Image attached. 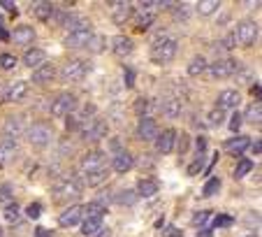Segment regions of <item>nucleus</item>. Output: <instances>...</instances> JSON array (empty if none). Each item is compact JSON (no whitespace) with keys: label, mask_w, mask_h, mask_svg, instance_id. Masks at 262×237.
<instances>
[{"label":"nucleus","mask_w":262,"mask_h":237,"mask_svg":"<svg viewBox=\"0 0 262 237\" xmlns=\"http://www.w3.org/2000/svg\"><path fill=\"white\" fill-rule=\"evenodd\" d=\"M26 137H28V142H30L33 147H47V144L51 142V137H53V128L49 126V123L37 121V123H33V126H28Z\"/></svg>","instance_id":"39448f33"},{"label":"nucleus","mask_w":262,"mask_h":237,"mask_svg":"<svg viewBox=\"0 0 262 237\" xmlns=\"http://www.w3.org/2000/svg\"><path fill=\"white\" fill-rule=\"evenodd\" d=\"M239 61H235V58H216L214 63H207V75H209V79H225V77H232V75H237L239 72Z\"/></svg>","instance_id":"7ed1b4c3"},{"label":"nucleus","mask_w":262,"mask_h":237,"mask_svg":"<svg viewBox=\"0 0 262 237\" xmlns=\"http://www.w3.org/2000/svg\"><path fill=\"white\" fill-rule=\"evenodd\" d=\"M7 100V84H0V103Z\"/></svg>","instance_id":"4d7b16f0"},{"label":"nucleus","mask_w":262,"mask_h":237,"mask_svg":"<svg viewBox=\"0 0 262 237\" xmlns=\"http://www.w3.org/2000/svg\"><path fill=\"white\" fill-rule=\"evenodd\" d=\"M223 119H225V112H223V109H218V107L209 112V126H220V123H223Z\"/></svg>","instance_id":"37998d69"},{"label":"nucleus","mask_w":262,"mask_h":237,"mask_svg":"<svg viewBox=\"0 0 262 237\" xmlns=\"http://www.w3.org/2000/svg\"><path fill=\"white\" fill-rule=\"evenodd\" d=\"M2 235H5V233H2V228H0V237H2Z\"/></svg>","instance_id":"338daca9"},{"label":"nucleus","mask_w":262,"mask_h":237,"mask_svg":"<svg viewBox=\"0 0 262 237\" xmlns=\"http://www.w3.org/2000/svg\"><path fill=\"white\" fill-rule=\"evenodd\" d=\"M91 70V65L86 61H81V58H70L68 63H63L61 68V81H68V84H74V81H81V79L88 75Z\"/></svg>","instance_id":"f03ea898"},{"label":"nucleus","mask_w":262,"mask_h":237,"mask_svg":"<svg viewBox=\"0 0 262 237\" xmlns=\"http://www.w3.org/2000/svg\"><path fill=\"white\" fill-rule=\"evenodd\" d=\"M81 137L84 140H91V142H97L102 140V137H107V131H109V126H107V121H102V119H86V121L81 123Z\"/></svg>","instance_id":"0eeeda50"},{"label":"nucleus","mask_w":262,"mask_h":237,"mask_svg":"<svg viewBox=\"0 0 262 237\" xmlns=\"http://www.w3.org/2000/svg\"><path fill=\"white\" fill-rule=\"evenodd\" d=\"M218 7H220L218 0H202L200 5H197V12H200L202 17H209V14H214Z\"/></svg>","instance_id":"e433bc0d"},{"label":"nucleus","mask_w":262,"mask_h":237,"mask_svg":"<svg viewBox=\"0 0 262 237\" xmlns=\"http://www.w3.org/2000/svg\"><path fill=\"white\" fill-rule=\"evenodd\" d=\"M26 131H28V126H26V119H24V116H7L5 123H2V137H5V140L17 142L19 137L26 135Z\"/></svg>","instance_id":"1a4fd4ad"},{"label":"nucleus","mask_w":262,"mask_h":237,"mask_svg":"<svg viewBox=\"0 0 262 237\" xmlns=\"http://www.w3.org/2000/svg\"><path fill=\"white\" fill-rule=\"evenodd\" d=\"M0 7H5L7 12H17V5H14V2H9V0H0Z\"/></svg>","instance_id":"5fc2aeb1"},{"label":"nucleus","mask_w":262,"mask_h":237,"mask_svg":"<svg viewBox=\"0 0 262 237\" xmlns=\"http://www.w3.org/2000/svg\"><path fill=\"white\" fill-rule=\"evenodd\" d=\"M53 12H56V5L53 2H37L33 5V14H35L40 21H49L53 17Z\"/></svg>","instance_id":"c85d7f7f"},{"label":"nucleus","mask_w":262,"mask_h":237,"mask_svg":"<svg viewBox=\"0 0 262 237\" xmlns=\"http://www.w3.org/2000/svg\"><path fill=\"white\" fill-rule=\"evenodd\" d=\"M232 35H235V42H239L241 47H251L260 35V26L255 21H241V24H237Z\"/></svg>","instance_id":"423d86ee"},{"label":"nucleus","mask_w":262,"mask_h":237,"mask_svg":"<svg viewBox=\"0 0 262 237\" xmlns=\"http://www.w3.org/2000/svg\"><path fill=\"white\" fill-rule=\"evenodd\" d=\"M241 119H246V121L258 123V126H260V121H262V103H260V100H255L253 105H248V109H246V114L241 116Z\"/></svg>","instance_id":"7c9ffc66"},{"label":"nucleus","mask_w":262,"mask_h":237,"mask_svg":"<svg viewBox=\"0 0 262 237\" xmlns=\"http://www.w3.org/2000/svg\"><path fill=\"white\" fill-rule=\"evenodd\" d=\"M202 165H204V156H197V160H195V163L188 167V175H195L197 170H202Z\"/></svg>","instance_id":"3c124183"},{"label":"nucleus","mask_w":262,"mask_h":237,"mask_svg":"<svg viewBox=\"0 0 262 237\" xmlns=\"http://www.w3.org/2000/svg\"><path fill=\"white\" fill-rule=\"evenodd\" d=\"M251 91H253V96H258V98H260V84H255V86L251 88Z\"/></svg>","instance_id":"e2e57ef3"},{"label":"nucleus","mask_w":262,"mask_h":237,"mask_svg":"<svg viewBox=\"0 0 262 237\" xmlns=\"http://www.w3.org/2000/svg\"><path fill=\"white\" fill-rule=\"evenodd\" d=\"M132 17V2H112V19L114 24L123 26Z\"/></svg>","instance_id":"a211bd4d"},{"label":"nucleus","mask_w":262,"mask_h":237,"mask_svg":"<svg viewBox=\"0 0 262 237\" xmlns=\"http://www.w3.org/2000/svg\"><path fill=\"white\" fill-rule=\"evenodd\" d=\"M132 165H135V158H132V154L130 151H119L116 156H114V160H112V167L116 170V172H128V170H132Z\"/></svg>","instance_id":"b1692460"},{"label":"nucleus","mask_w":262,"mask_h":237,"mask_svg":"<svg viewBox=\"0 0 262 237\" xmlns=\"http://www.w3.org/2000/svg\"><path fill=\"white\" fill-rule=\"evenodd\" d=\"M81 191H84V186H81V182H79L77 177H65V179L58 182L56 188H53V193H56V200L58 202L77 200L79 195H81Z\"/></svg>","instance_id":"20e7f679"},{"label":"nucleus","mask_w":262,"mask_h":237,"mask_svg":"<svg viewBox=\"0 0 262 237\" xmlns=\"http://www.w3.org/2000/svg\"><path fill=\"white\" fill-rule=\"evenodd\" d=\"M105 44H107V40L102 35H93L91 37V42H88V49L93 53H100L102 49H105Z\"/></svg>","instance_id":"a19ab883"},{"label":"nucleus","mask_w":262,"mask_h":237,"mask_svg":"<svg viewBox=\"0 0 262 237\" xmlns=\"http://www.w3.org/2000/svg\"><path fill=\"white\" fill-rule=\"evenodd\" d=\"M114 202H116V205H128V207H132V205L137 202V193L130 191V188L119 191V193H114Z\"/></svg>","instance_id":"473e14b6"},{"label":"nucleus","mask_w":262,"mask_h":237,"mask_svg":"<svg viewBox=\"0 0 262 237\" xmlns=\"http://www.w3.org/2000/svg\"><path fill=\"white\" fill-rule=\"evenodd\" d=\"M19 156V144L12 140H2L0 142V167L9 165L14 158Z\"/></svg>","instance_id":"6ab92c4d"},{"label":"nucleus","mask_w":262,"mask_h":237,"mask_svg":"<svg viewBox=\"0 0 262 237\" xmlns=\"http://www.w3.org/2000/svg\"><path fill=\"white\" fill-rule=\"evenodd\" d=\"M100 230H102V219H84V223H81L84 237H95Z\"/></svg>","instance_id":"c756f323"},{"label":"nucleus","mask_w":262,"mask_h":237,"mask_svg":"<svg viewBox=\"0 0 262 237\" xmlns=\"http://www.w3.org/2000/svg\"><path fill=\"white\" fill-rule=\"evenodd\" d=\"M211 219H214V214H211V211H200V214H195V216H192V223H195L200 230H209Z\"/></svg>","instance_id":"f704fd0d"},{"label":"nucleus","mask_w":262,"mask_h":237,"mask_svg":"<svg viewBox=\"0 0 262 237\" xmlns=\"http://www.w3.org/2000/svg\"><path fill=\"white\" fill-rule=\"evenodd\" d=\"M149 100H146V98H140V100H137V103H135V112H137V114H140V119L142 116H146V109H149Z\"/></svg>","instance_id":"49530a36"},{"label":"nucleus","mask_w":262,"mask_h":237,"mask_svg":"<svg viewBox=\"0 0 262 237\" xmlns=\"http://www.w3.org/2000/svg\"><path fill=\"white\" fill-rule=\"evenodd\" d=\"M2 24H5V19L0 17V30H2V28H5V26H2Z\"/></svg>","instance_id":"69168bd1"},{"label":"nucleus","mask_w":262,"mask_h":237,"mask_svg":"<svg viewBox=\"0 0 262 237\" xmlns=\"http://www.w3.org/2000/svg\"><path fill=\"white\" fill-rule=\"evenodd\" d=\"M137 137L144 142H151L158 137V123L156 119H151V116H142L140 119V126H137Z\"/></svg>","instance_id":"2eb2a0df"},{"label":"nucleus","mask_w":262,"mask_h":237,"mask_svg":"<svg viewBox=\"0 0 262 237\" xmlns=\"http://www.w3.org/2000/svg\"><path fill=\"white\" fill-rule=\"evenodd\" d=\"M107 177H109V170H107V167H102V170H97V172H88V175H84V184L100 186L102 182H107Z\"/></svg>","instance_id":"2f4dec72"},{"label":"nucleus","mask_w":262,"mask_h":237,"mask_svg":"<svg viewBox=\"0 0 262 237\" xmlns=\"http://www.w3.org/2000/svg\"><path fill=\"white\" fill-rule=\"evenodd\" d=\"M24 63H26L30 70H37L40 65L47 63V52H44V49H37V47L26 49V53H24Z\"/></svg>","instance_id":"aec40b11"},{"label":"nucleus","mask_w":262,"mask_h":237,"mask_svg":"<svg viewBox=\"0 0 262 237\" xmlns=\"http://www.w3.org/2000/svg\"><path fill=\"white\" fill-rule=\"evenodd\" d=\"M241 121H244V119H241V114H239V112H235V114L230 116V131L237 132L239 128H241Z\"/></svg>","instance_id":"de8ad7c7"},{"label":"nucleus","mask_w":262,"mask_h":237,"mask_svg":"<svg viewBox=\"0 0 262 237\" xmlns=\"http://www.w3.org/2000/svg\"><path fill=\"white\" fill-rule=\"evenodd\" d=\"M84 207L81 205H70V207H65L61 211V216H58V223H61L63 228H72V226H77L79 221L84 219Z\"/></svg>","instance_id":"ddd939ff"},{"label":"nucleus","mask_w":262,"mask_h":237,"mask_svg":"<svg viewBox=\"0 0 262 237\" xmlns=\"http://www.w3.org/2000/svg\"><path fill=\"white\" fill-rule=\"evenodd\" d=\"M251 147V140L248 137H244V135H237V137H232V140H227L225 142V149L230 151V154H244L246 149Z\"/></svg>","instance_id":"bb28decb"},{"label":"nucleus","mask_w":262,"mask_h":237,"mask_svg":"<svg viewBox=\"0 0 262 237\" xmlns=\"http://www.w3.org/2000/svg\"><path fill=\"white\" fill-rule=\"evenodd\" d=\"M12 40H14V44H33L35 30H33V26H19L17 30L12 33Z\"/></svg>","instance_id":"a878e982"},{"label":"nucleus","mask_w":262,"mask_h":237,"mask_svg":"<svg viewBox=\"0 0 262 237\" xmlns=\"http://www.w3.org/2000/svg\"><path fill=\"white\" fill-rule=\"evenodd\" d=\"M40 214H42V205H40V202H30V205L26 207L28 219H40Z\"/></svg>","instance_id":"c03bdc74"},{"label":"nucleus","mask_w":262,"mask_h":237,"mask_svg":"<svg viewBox=\"0 0 262 237\" xmlns=\"http://www.w3.org/2000/svg\"><path fill=\"white\" fill-rule=\"evenodd\" d=\"M84 219H105V214H107V207L105 205H100V202H95V200H91L84 207Z\"/></svg>","instance_id":"cd10ccee"},{"label":"nucleus","mask_w":262,"mask_h":237,"mask_svg":"<svg viewBox=\"0 0 262 237\" xmlns=\"http://www.w3.org/2000/svg\"><path fill=\"white\" fill-rule=\"evenodd\" d=\"M197 237H211V233H209V230H202V233L197 230Z\"/></svg>","instance_id":"0e129e2a"},{"label":"nucleus","mask_w":262,"mask_h":237,"mask_svg":"<svg viewBox=\"0 0 262 237\" xmlns=\"http://www.w3.org/2000/svg\"><path fill=\"white\" fill-rule=\"evenodd\" d=\"M251 237H255V235H251Z\"/></svg>","instance_id":"774afa93"},{"label":"nucleus","mask_w":262,"mask_h":237,"mask_svg":"<svg viewBox=\"0 0 262 237\" xmlns=\"http://www.w3.org/2000/svg\"><path fill=\"white\" fill-rule=\"evenodd\" d=\"M260 151H262V144H260V140H258V142H255V144H253V154H255V156H258Z\"/></svg>","instance_id":"680f3d73"},{"label":"nucleus","mask_w":262,"mask_h":237,"mask_svg":"<svg viewBox=\"0 0 262 237\" xmlns=\"http://www.w3.org/2000/svg\"><path fill=\"white\" fill-rule=\"evenodd\" d=\"M225 226H232V219H230V216H214L209 230L211 228H225Z\"/></svg>","instance_id":"a18cd8bd"},{"label":"nucleus","mask_w":262,"mask_h":237,"mask_svg":"<svg viewBox=\"0 0 262 237\" xmlns=\"http://www.w3.org/2000/svg\"><path fill=\"white\" fill-rule=\"evenodd\" d=\"M28 93V81L19 79V81H12L7 84V100L5 103H21Z\"/></svg>","instance_id":"f3484780"},{"label":"nucleus","mask_w":262,"mask_h":237,"mask_svg":"<svg viewBox=\"0 0 262 237\" xmlns=\"http://www.w3.org/2000/svg\"><path fill=\"white\" fill-rule=\"evenodd\" d=\"M12 200V184L0 186V202H9Z\"/></svg>","instance_id":"09e8293b"},{"label":"nucleus","mask_w":262,"mask_h":237,"mask_svg":"<svg viewBox=\"0 0 262 237\" xmlns=\"http://www.w3.org/2000/svg\"><path fill=\"white\" fill-rule=\"evenodd\" d=\"M186 147H188V140H186V135H181V142H179V149L186 151Z\"/></svg>","instance_id":"052dcab7"},{"label":"nucleus","mask_w":262,"mask_h":237,"mask_svg":"<svg viewBox=\"0 0 262 237\" xmlns=\"http://www.w3.org/2000/svg\"><path fill=\"white\" fill-rule=\"evenodd\" d=\"M218 188H220V179L218 177H211L209 182L204 184V188H202V195H204V198H211V195L218 193Z\"/></svg>","instance_id":"58836bf2"},{"label":"nucleus","mask_w":262,"mask_h":237,"mask_svg":"<svg viewBox=\"0 0 262 237\" xmlns=\"http://www.w3.org/2000/svg\"><path fill=\"white\" fill-rule=\"evenodd\" d=\"M176 37L167 35V33H160V35L151 42V61L163 65V63H169L176 56Z\"/></svg>","instance_id":"f257e3e1"},{"label":"nucleus","mask_w":262,"mask_h":237,"mask_svg":"<svg viewBox=\"0 0 262 237\" xmlns=\"http://www.w3.org/2000/svg\"><path fill=\"white\" fill-rule=\"evenodd\" d=\"M158 7H160V2H151V0L140 2V19H137V28L140 30H149L151 28V24L156 21Z\"/></svg>","instance_id":"9b49d317"},{"label":"nucleus","mask_w":262,"mask_h":237,"mask_svg":"<svg viewBox=\"0 0 262 237\" xmlns=\"http://www.w3.org/2000/svg\"><path fill=\"white\" fill-rule=\"evenodd\" d=\"M204 151H207V140L197 137V156H204Z\"/></svg>","instance_id":"864d4df0"},{"label":"nucleus","mask_w":262,"mask_h":237,"mask_svg":"<svg viewBox=\"0 0 262 237\" xmlns=\"http://www.w3.org/2000/svg\"><path fill=\"white\" fill-rule=\"evenodd\" d=\"M235 44H237L235 42V35L230 33V35H225L223 40H220V42H216V47H214V49H216V53H218V52H230Z\"/></svg>","instance_id":"ea45409f"},{"label":"nucleus","mask_w":262,"mask_h":237,"mask_svg":"<svg viewBox=\"0 0 262 237\" xmlns=\"http://www.w3.org/2000/svg\"><path fill=\"white\" fill-rule=\"evenodd\" d=\"M102 167H107V154L105 151H88L86 156L81 158V163H79L81 175L97 172V170H102Z\"/></svg>","instance_id":"9d476101"},{"label":"nucleus","mask_w":262,"mask_h":237,"mask_svg":"<svg viewBox=\"0 0 262 237\" xmlns=\"http://www.w3.org/2000/svg\"><path fill=\"white\" fill-rule=\"evenodd\" d=\"M204 70H207V58H204V56H195V58L188 63V75H191V77H197V75H202Z\"/></svg>","instance_id":"72a5a7b5"},{"label":"nucleus","mask_w":262,"mask_h":237,"mask_svg":"<svg viewBox=\"0 0 262 237\" xmlns=\"http://www.w3.org/2000/svg\"><path fill=\"white\" fill-rule=\"evenodd\" d=\"M135 193H137V198H153L158 193V182L156 179H140Z\"/></svg>","instance_id":"393cba45"},{"label":"nucleus","mask_w":262,"mask_h":237,"mask_svg":"<svg viewBox=\"0 0 262 237\" xmlns=\"http://www.w3.org/2000/svg\"><path fill=\"white\" fill-rule=\"evenodd\" d=\"M163 237H181V230L176 228V226H167V228L163 230Z\"/></svg>","instance_id":"8fccbe9b"},{"label":"nucleus","mask_w":262,"mask_h":237,"mask_svg":"<svg viewBox=\"0 0 262 237\" xmlns=\"http://www.w3.org/2000/svg\"><path fill=\"white\" fill-rule=\"evenodd\" d=\"M253 170V163L248 160V158H244V160H239L237 163V167H235V179H244L248 172Z\"/></svg>","instance_id":"4c0bfd02"},{"label":"nucleus","mask_w":262,"mask_h":237,"mask_svg":"<svg viewBox=\"0 0 262 237\" xmlns=\"http://www.w3.org/2000/svg\"><path fill=\"white\" fill-rule=\"evenodd\" d=\"M91 37H93V30H91V28H86V30L68 33V35H65V40H63V44H65L68 49H84V47H88Z\"/></svg>","instance_id":"f8f14e48"},{"label":"nucleus","mask_w":262,"mask_h":237,"mask_svg":"<svg viewBox=\"0 0 262 237\" xmlns=\"http://www.w3.org/2000/svg\"><path fill=\"white\" fill-rule=\"evenodd\" d=\"M239 93H237L235 88H225V91H220L218 93V100H216V107L218 109H237V105H239Z\"/></svg>","instance_id":"dca6fc26"},{"label":"nucleus","mask_w":262,"mask_h":237,"mask_svg":"<svg viewBox=\"0 0 262 237\" xmlns=\"http://www.w3.org/2000/svg\"><path fill=\"white\" fill-rule=\"evenodd\" d=\"M132 40L130 37H125V35H116L112 40V52L119 56V58H125V56H130L132 53Z\"/></svg>","instance_id":"4be33fe9"},{"label":"nucleus","mask_w":262,"mask_h":237,"mask_svg":"<svg viewBox=\"0 0 262 237\" xmlns=\"http://www.w3.org/2000/svg\"><path fill=\"white\" fill-rule=\"evenodd\" d=\"M176 19H188V5H176Z\"/></svg>","instance_id":"603ef678"},{"label":"nucleus","mask_w":262,"mask_h":237,"mask_svg":"<svg viewBox=\"0 0 262 237\" xmlns=\"http://www.w3.org/2000/svg\"><path fill=\"white\" fill-rule=\"evenodd\" d=\"M53 77H56V68H53L51 63H44V65H40L37 70H33V84H37V86L49 84Z\"/></svg>","instance_id":"5701e85b"},{"label":"nucleus","mask_w":262,"mask_h":237,"mask_svg":"<svg viewBox=\"0 0 262 237\" xmlns=\"http://www.w3.org/2000/svg\"><path fill=\"white\" fill-rule=\"evenodd\" d=\"M35 235H37V237H51V233H49V230H44V228H37Z\"/></svg>","instance_id":"13d9d810"},{"label":"nucleus","mask_w":262,"mask_h":237,"mask_svg":"<svg viewBox=\"0 0 262 237\" xmlns=\"http://www.w3.org/2000/svg\"><path fill=\"white\" fill-rule=\"evenodd\" d=\"M160 112L167 116V119H179L181 112H184V103L179 98H167L160 103Z\"/></svg>","instance_id":"412c9836"},{"label":"nucleus","mask_w":262,"mask_h":237,"mask_svg":"<svg viewBox=\"0 0 262 237\" xmlns=\"http://www.w3.org/2000/svg\"><path fill=\"white\" fill-rule=\"evenodd\" d=\"M14 65H17V58L12 53H0V68L2 70H12Z\"/></svg>","instance_id":"79ce46f5"},{"label":"nucleus","mask_w":262,"mask_h":237,"mask_svg":"<svg viewBox=\"0 0 262 237\" xmlns=\"http://www.w3.org/2000/svg\"><path fill=\"white\" fill-rule=\"evenodd\" d=\"M132 77H135V72H132V70H125V86H128V88L135 84V81H132Z\"/></svg>","instance_id":"6e6d98bb"},{"label":"nucleus","mask_w":262,"mask_h":237,"mask_svg":"<svg viewBox=\"0 0 262 237\" xmlns=\"http://www.w3.org/2000/svg\"><path fill=\"white\" fill-rule=\"evenodd\" d=\"M174 144H176V131L167 128V131L158 132V137H156L158 154H172V151H174Z\"/></svg>","instance_id":"4468645a"},{"label":"nucleus","mask_w":262,"mask_h":237,"mask_svg":"<svg viewBox=\"0 0 262 237\" xmlns=\"http://www.w3.org/2000/svg\"><path fill=\"white\" fill-rule=\"evenodd\" d=\"M49 112H51V116H70L72 112H77V96L61 93L56 100H51Z\"/></svg>","instance_id":"6e6552de"},{"label":"nucleus","mask_w":262,"mask_h":237,"mask_svg":"<svg viewBox=\"0 0 262 237\" xmlns=\"http://www.w3.org/2000/svg\"><path fill=\"white\" fill-rule=\"evenodd\" d=\"M95 237H112V230H109V228H102V230H100V233H97Z\"/></svg>","instance_id":"bf43d9fd"},{"label":"nucleus","mask_w":262,"mask_h":237,"mask_svg":"<svg viewBox=\"0 0 262 237\" xmlns=\"http://www.w3.org/2000/svg\"><path fill=\"white\" fill-rule=\"evenodd\" d=\"M5 219H7V223H19V219H21V210H19L17 202H9V205H5Z\"/></svg>","instance_id":"c9c22d12"}]
</instances>
